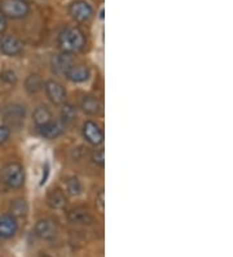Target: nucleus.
I'll return each mask as SVG.
<instances>
[{
  "mask_svg": "<svg viewBox=\"0 0 233 257\" xmlns=\"http://www.w3.org/2000/svg\"><path fill=\"white\" fill-rule=\"evenodd\" d=\"M35 232L39 238L44 239V240H51L56 236L57 226L50 218H42L35 225Z\"/></svg>",
  "mask_w": 233,
  "mask_h": 257,
  "instance_id": "nucleus-9",
  "label": "nucleus"
},
{
  "mask_svg": "<svg viewBox=\"0 0 233 257\" xmlns=\"http://www.w3.org/2000/svg\"><path fill=\"white\" fill-rule=\"evenodd\" d=\"M19 225L16 217L12 214H4L0 217V238H12L17 232Z\"/></svg>",
  "mask_w": 233,
  "mask_h": 257,
  "instance_id": "nucleus-11",
  "label": "nucleus"
},
{
  "mask_svg": "<svg viewBox=\"0 0 233 257\" xmlns=\"http://www.w3.org/2000/svg\"><path fill=\"white\" fill-rule=\"evenodd\" d=\"M84 139L92 146H99L104 141V132L99 123L93 122V121H87L84 122L83 128H82Z\"/></svg>",
  "mask_w": 233,
  "mask_h": 257,
  "instance_id": "nucleus-7",
  "label": "nucleus"
},
{
  "mask_svg": "<svg viewBox=\"0 0 233 257\" xmlns=\"http://www.w3.org/2000/svg\"><path fill=\"white\" fill-rule=\"evenodd\" d=\"M2 79L4 82H8V83H15L17 81V77H16V73L12 72V70H6L2 74Z\"/></svg>",
  "mask_w": 233,
  "mask_h": 257,
  "instance_id": "nucleus-23",
  "label": "nucleus"
},
{
  "mask_svg": "<svg viewBox=\"0 0 233 257\" xmlns=\"http://www.w3.org/2000/svg\"><path fill=\"white\" fill-rule=\"evenodd\" d=\"M97 204H99L100 210L103 212V210H104V192L103 191L99 194V198H97Z\"/></svg>",
  "mask_w": 233,
  "mask_h": 257,
  "instance_id": "nucleus-26",
  "label": "nucleus"
},
{
  "mask_svg": "<svg viewBox=\"0 0 233 257\" xmlns=\"http://www.w3.org/2000/svg\"><path fill=\"white\" fill-rule=\"evenodd\" d=\"M2 114H3L7 127H21L24 121H25L26 109L21 104L12 103L3 108Z\"/></svg>",
  "mask_w": 233,
  "mask_h": 257,
  "instance_id": "nucleus-4",
  "label": "nucleus"
},
{
  "mask_svg": "<svg viewBox=\"0 0 233 257\" xmlns=\"http://www.w3.org/2000/svg\"><path fill=\"white\" fill-rule=\"evenodd\" d=\"M66 190L70 195L73 196H78V195H81L82 192V185L79 182V179L75 178V177H72V178H69L66 181Z\"/></svg>",
  "mask_w": 233,
  "mask_h": 257,
  "instance_id": "nucleus-21",
  "label": "nucleus"
},
{
  "mask_svg": "<svg viewBox=\"0 0 233 257\" xmlns=\"http://www.w3.org/2000/svg\"><path fill=\"white\" fill-rule=\"evenodd\" d=\"M42 257H51V256H42Z\"/></svg>",
  "mask_w": 233,
  "mask_h": 257,
  "instance_id": "nucleus-27",
  "label": "nucleus"
},
{
  "mask_svg": "<svg viewBox=\"0 0 233 257\" xmlns=\"http://www.w3.org/2000/svg\"><path fill=\"white\" fill-rule=\"evenodd\" d=\"M75 117H77V112H75L74 107L70 104H65L61 109V123L64 126L70 125L74 122Z\"/></svg>",
  "mask_w": 233,
  "mask_h": 257,
  "instance_id": "nucleus-19",
  "label": "nucleus"
},
{
  "mask_svg": "<svg viewBox=\"0 0 233 257\" xmlns=\"http://www.w3.org/2000/svg\"><path fill=\"white\" fill-rule=\"evenodd\" d=\"M2 182L10 188H20L25 183V170L19 163H10L3 166L0 173Z\"/></svg>",
  "mask_w": 233,
  "mask_h": 257,
  "instance_id": "nucleus-2",
  "label": "nucleus"
},
{
  "mask_svg": "<svg viewBox=\"0 0 233 257\" xmlns=\"http://www.w3.org/2000/svg\"><path fill=\"white\" fill-rule=\"evenodd\" d=\"M81 108L83 109L84 113L95 116V114H99V112L101 110V103H100L96 96L87 95V96H83V99H82Z\"/></svg>",
  "mask_w": 233,
  "mask_h": 257,
  "instance_id": "nucleus-14",
  "label": "nucleus"
},
{
  "mask_svg": "<svg viewBox=\"0 0 233 257\" xmlns=\"http://www.w3.org/2000/svg\"><path fill=\"white\" fill-rule=\"evenodd\" d=\"M69 13H70V16H72L75 21L86 22L92 17L93 10L87 2H84V0H77V2L70 4V7H69Z\"/></svg>",
  "mask_w": 233,
  "mask_h": 257,
  "instance_id": "nucleus-6",
  "label": "nucleus"
},
{
  "mask_svg": "<svg viewBox=\"0 0 233 257\" xmlns=\"http://www.w3.org/2000/svg\"><path fill=\"white\" fill-rule=\"evenodd\" d=\"M69 221L73 223H81V225H88L92 222V217L88 213L87 210L83 208H75V209L70 210L68 214Z\"/></svg>",
  "mask_w": 233,
  "mask_h": 257,
  "instance_id": "nucleus-15",
  "label": "nucleus"
},
{
  "mask_svg": "<svg viewBox=\"0 0 233 257\" xmlns=\"http://www.w3.org/2000/svg\"><path fill=\"white\" fill-rule=\"evenodd\" d=\"M38 132H39V134H41L43 138L56 139L59 138L60 135L62 134V132H64V125H62L61 122H59V121H53V119H51L50 122L39 126V127H38Z\"/></svg>",
  "mask_w": 233,
  "mask_h": 257,
  "instance_id": "nucleus-12",
  "label": "nucleus"
},
{
  "mask_svg": "<svg viewBox=\"0 0 233 257\" xmlns=\"http://www.w3.org/2000/svg\"><path fill=\"white\" fill-rule=\"evenodd\" d=\"M47 203L53 209H61V208L65 207L66 204V198L64 192L61 190H52V191L48 194V198H47Z\"/></svg>",
  "mask_w": 233,
  "mask_h": 257,
  "instance_id": "nucleus-17",
  "label": "nucleus"
},
{
  "mask_svg": "<svg viewBox=\"0 0 233 257\" xmlns=\"http://www.w3.org/2000/svg\"><path fill=\"white\" fill-rule=\"evenodd\" d=\"M0 51L7 56H17L24 51V43L17 37L4 35L0 39Z\"/></svg>",
  "mask_w": 233,
  "mask_h": 257,
  "instance_id": "nucleus-8",
  "label": "nucleus"
},
{
  "mask_svg": "<svg viewBox=\"0 0 233 257\" xmlns=\"http://www.w3.org/2000/svg\"><path fill=\"white\" fill-rule=\"evenodd\" d=\"M44 90H46L47 97L52 101L55 105H60V104H64L66 100V91L64 86L57 81H53L50 79L44 83Z\"/></svg>",
  "mask_w": 233,
  "mask_h": 257,
  "instance_id": "nucleus-5",
  "label": "nucleus"
},
{
  "mask_svg": "<svg viewBox=\"0 0 233 257\" xmlns=\"http://www.w3.org/2000/svg\"><path fill=\"white\" fill-rule=\"evenodd\" d=\"M30 6L26 0H0V13L8 19L19 20L28 16Z\"/></svg>",
  "mask_w": 233,
  "mask_h": 257,
  "instance_id": "nucleus-3",
  "label": "nucleus"
},
{
  "mask_svg": "<svg viewBox=\"0 0 233 257\" xmlns=\"http://www.w3.org/2000/svg\"><path fill=\"white\" fill-rule=\"evenodd\" d=\"M10 137H11V128L7 127L6 125L0 126V145L8 141Z\"/></svg>",
  "mask_w": 233,
  "mask_h": 257,
  "instance_id": "nucleus-24",
  "label": "nucleus"
},
{
  "mask_svg": "<svg viewBox=\"0 0 233 257\" xmlns=\"http://www.w3.org/2000/svg\"><path fill=\"white\" fill-rule=\"evenodd\" d=\"M66 78L69 81L75 82V83H81V82L87 81L90 77V69L86 65H72L70 69L66 72Z\"/></svg>",
  "mask_w": 233,
  "mask_h": 257,
  "instance_id": "nucleus-13",
  "label": "nucleus"
},
{
  "mask_svg": "<svg viewBox=\"0 0 233 257\" xmlns=\"http://www.w3.org/2000/svg\"><path fill=\"white\" fill-rule=\"evenodd\" d=\"M11 210H12L13 217H25L28 214V204L24 199H17L11 205Z\"/></svg>",
  "mask_w": 233,
  "mask_h": 257,
  "instance_id": "nucleus-20",
  "label": "nucleus"
},
{
  "mask_svg": "<svg viewBox=\"0 0 233 257\" xmlns=\"http://www.w3.org/2000/svg\"><path fill=\"white\" fill-rule=\"evenodd\" d=\"M43 79L38 74L29 75L25 81V88L29 94H37V92H39L43 88Z\"/></svg>",
  "mask_w": 233,
  "mask_h": 257,
  "instance_id": "nucleus-18",
  "label": "nucleus"
},
{
  "mask_svg": "<svg viewBox=\"0 0 233 257\" xmlns=\"http://www.w3.org/2000/svg\"><path fill=\"white\" fill-rule=\"evenodd\" d=\"M92 161L96 164V165L104 166V164H105V151H104L103 148L95 151L92 155Z\"/></svg>",
  "mask_w": 233,
  "mask_h": 257,
  "instance_id": "nucleus-22",
  "label": "nucleus"
},
{
  "mask_svg": "<svg viewBox=\"0 0 233 257\" xmlns=\"http://www.w3.org/2000/svg\"><path fill=\"white\" fill-rule=\"evenodd\" d=\"M72 65H74V64H73V57L70 54L61 52V54L53 56L52 70L53 73H56V74L65 75L66 72L70 69V66Z\"/></svg>",
  "mask_w": 233,
  "mask_h": 257,
  "instance_id": "nucleus-10",
  "label": "nucleus"
},
{
  "mask_svg": "<svg viewBox=\"0 0 233 257\" xmlns=\"http://www.w3.org/2000/svg\"><path fill=\"white\" fill-rule=\"evenodd\" d=\"M51 119H52V112L50 110V108L46 105H38L35 108L34 113H33V121L35 122L37 127L50 122Z\"/></svg>",
  "mask_w": 233,
  "mask_h": 257,
  "instance_id": "nucleus-16",
  "label": "nucleus"
},
{
  "mask_svg": "<svg viewBox=\"0 0 233 257\" xmlns=\"http://www.w3.org/2000/svg\"><path fill=\"white\" fill-rule=\"evenodd\" d=\"M86 44V38L79 28L69 26L65 28L59 35V46L62 52L65 54H75L83 50Z\"/></svg>",
  "mask_w": 233,
  "mask_h": 257,
  "instance_id": "nucleus-1",
  "label": "nucleus"
},
{
  "mask_svg": "<svg viewBox=\"0 0 233 257\" xmlns=\"http://www.w3.org/2000/svg\"><path fill=\"white\" fill-rule=\"evenodd\" d=\"M6 29H7V20L6 17L0 13V34L6 32Z\"/></svg>",
  "mask_w": 233,
  "mask_h": 257,
  "instance_id": "nucleus-25",
  "label": "nucleus"
}]
</instances>
